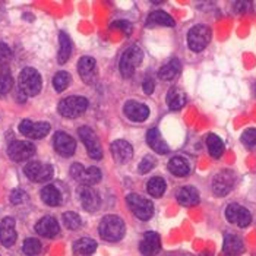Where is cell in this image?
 Returning <instances> with one entry per match:
<instances>
[{"label":"cell","mask_w":256,"mask_h":256,"mask_svg":"<svg viewBox=\"0 0 256 256\" xmlns=\"http://www.w3.org/2000/svg\"><path fill=\"white\" fill-rule=\"evenodd\" d=\"M98 233L101 238L106 242H118L126 233L124 222L118 216H106L100 222Z\"/></svg>","instance_id":"1"},{"label":"cell","mask_w":256,"mask_h":256,"mask_svg":"<svg viewBox=\"0 0 256 256\" xmlns=\"http://www.w3.org/2000/svg\"><path fill=\"white\" fill-rule=\"evenodd\" d=\"M41 75L34 68H25L20 74V91L25 97H34L41 91Z\"/></svg>","instance_id":"2"},{"label":"cell","mask_w":256,"mask_h":256,"mask_svg":"<svg viewBox=\"0 0 256 256\" xmlns=\"http://www.w3.org/2000/svg\"><path fill=\"white\" fill-rule=\"evenodd\" d=\"M144 59V53L139 48L138 46H132L129 47L123 54L122 59L118 62V69L123 78H132L134 72L136 69V66H139L142 63Z\"/></svg>","instance_id":"3"},{"label":"cell","mask_w":256,"mask_h":256,"mask_svg":"<svg viewBox=\"0 0 256 256\" xmlns=\"http://www.w3.org/2000/svg\"><path fill=\"white\" fill-rule=\"evenodd\" d=\"M210 41H211V30L206 25H195L188 32V46L195 53L205 50Z\"/></svg>","instance_id":"4"},{"label":"cell","mask_w":256,"mask_h":256,"mask_svg":"<svg viewBox=\"0 0 256 256\" xmlns=\"http://www.w3.org/2000/svg\"><path fill=\"white\" fill-rule=\"evenodd\" d=\"M126 202H128V206L130 208V211L142 221H148L154 216V205L146 198L136 195V194H130L126 198Z\"/></svg>","instance_id":"5"},{"label":"cell","mask_w":256,"mask_h":256,"mask_svg":"<svg viewBox=\"0 0 256 256\" xmlns=\"http://www.w3.org/2000/svg\"><path fill=\"white\" fill-rule=\"evenodd\" d=\"M88 108V100L84 97H68L59 102V113L63 118H76Z\"/></svg>","instance_id":"6"},{"label":"cell","mask_w":256,"mask_h":256,"mask_svg":"<svg viewBox=\"0 0 256 256\" xmlns=\"http://www.w3.org/2000/svg\"><path fill=\"white\" fill-rule=\"evenodd\" d=\"M24 173L25 176L30 178L31 182H36V183H42V182H47L53 178L54 174V168L53 166L50 164H44V162H38V161H32V162H28L24 168Z\"/></svg>","instance_id":"7"},{"label":"cell","mask_w":256,"mask_h":256,"mask_svg":"<svg viewBox=\"0 0 256 256\" xmlns=\"http://www.w3.org/2000/svg\"><path fill=\"white\" fill-rule=\"evenodd\" d=\"M70 174L76 182L82 183V186H94L101 180V172L97 167L84 168L82 164L75 162L70 167Z\"/></svg>","instance_id":"8"},{"label":"cell","mask_w":256,"mask_h":256,"mask_svg":"<svg viewBox=\"0 0 256 256\" xmlns=\"http://www.w3.org/2000/svg\"><path fill=\"white\" fill-rule=\"evenodd\" d=\"M78 135L82 140V144L86 148L88 156L94 160H101L102 158V150H101V145H100V140L96 135V132L88 126H82V128H79Z\"/></svg>","instance_id":"9"},{"label":"cell","mask_w":256,"mask_h":256,"mask_svg":"<svg viewBox=\"0 0 256 256\" xmlns=\"http://www.w3.org/2000/svg\"><path fill=\"white\" fill-rule=\"evenodd\" d=\"M36 154V145L28 140H15L8 148V156L10 160L22 162L26 161Z\"/></svg>","instance_id":"10"},{"label":"cell","mask_w":256,"mask_h":256,"mask_svg":"<svg viewBox=\"0 0 256 256\" xmlns=\"http://www.w3.org/2000/svg\"><path fill=\"white\" fill-rule=\"evenodd\" d=\"M236 183V176L230 170H222L212 180V192L217 196H226L232 192Z\"/></svg>","instance_id":"11"},{"label":"cell","mask_w":256,"mask_h":256,"mask_svg":"<svg viewBox=\"0 0 256 256\" xmlns=\"http://www.w3.org/2000/svg\"><path fill=\"white\" fill-rule=\"evenodd\" d=\"M226 218L232 224H236L237 227H240V228L248 227L250 224V221H252L250 212L244 206H242L238 204H230L226 208Z\"/></svg>","instance_id":"12"},{"label":"cell","mask_w":256,"mask_h":256,"mask_svg":"<svg viewBox=\"0 0 256 256\" xmlns=\"http://www.w3.org/2000/svg\"><path fill=\"white\" fill-rule=\"evenodd\" d=\"M20 132L30 139H41L50 132V124L47 122L34 123L31 120H22L20 124Z\"/></svg>","instance_id":"13"},{"label":"cell","mask_w":256,"mask_h":256,"mask_svg":"<svg viewBox=\"0 0 256 256\" xmlns=\"http://www.w3.org/2000/svg\"><path fill=\"white\" fill-rule=\"evenodd\" d=\"M79 200H80V205L84 206V210L86 211H97L100 208V204H101V199H100L96 189H92L91 186H79L78 190Z\"/></svg>","instance_id":"14"},{"label":"cell","mask_w":256,"mask_h":256,"mask_svg":"<svg viewBox=\"0 0 256 256\" xmlns=\"http://www.w3.org/2000/svg\"><path fill=\"white\" fill-rule=\"evenodd\" d=\"M53 145L58 154L62 157H72L76 150V142L70 135L64 132H58L53 138Z\"/></svg>","instance_id":"15"},{"label":"cell","mask_w":256,"mask_h":256,"mask_svg":"<svg viewBox=\"0 0 256 256\" xmlns=\"http://www.w3.org/2000/svg\"><path fill=\"white\" fill-rule=\"evenodd\" d=\"M112 156L114 158V161L118 164H126L128 161H130L134 157V148L132 145L124 140V139H118L112 144L110 146Z\"/></svg>","instance_id":"16"},{"label":"cell","mask_w":256,"mask_h":256,"mask_svg":"<svg viewBox=\"0 0 256 256\" xmlns=\"http://www.w3.org/2000/svg\"><path fill=\"white\" fill-rule=\"evenodd\" d=\"M124 116L132 120V122H136V123H140V122H145L148 116H150V108L148 106H145L144 102H138V101H128L124 104Z\"/></svg>","instance_id":"17"},{"label":"cell","mask_w":256,"mask_h":256,"mask_svg":"<svg viewBox=\"0 0 256 256\" xmlns=\"http://www.w3.org/2000/svg\"><path fill=\"white\" fill-rule=\"evenodd\" d=\"M79 76L85 84H94L97 79V62L90 56L80 58L78 63Z\"/></svg>","instance_id":"18"},{"label":"cell","mask_w":256,"mask_h":256,"mask_svg":"<svg viewBox=\"0 0 256 256\" xmlns=\"http://www.w3.org/2000/svg\"><path fill=\"white\" fill-rule=\"evenodd\" d=\"M0 242L3 246L10 248L16 242V230H15V220L6 217L2 220L0 224Z\"/></svg>","instance_id":"19"},{"label":"cell","mask_w":256,"mask_h":256,"mask_svg":"<svg viewBox=\"0 0 256 256\" xmlns=\"http://www.w3.org/2000/svg\"><path fill=\"white\" fill-rule=\"evenodd\" d=\"M160 249H161L160 236L156 232H146L139 244L140 254L145 256H156L160 252Z\"/></svg>","instance_id":"20"},{"label":"cell","mask_w":256,"mask_h":256,"mask_svg":"<svg viewBox=\"0 0 256 256\" xmlns=\"http://www.w3.org/2000/svg\"><path fill=\"white\" fill-rule=\"evenodd\" d=\"M36 232L38 233L40 236L47 237V238H54L60 233V226L54 217H44L37 222Z\"/></svg>","instance_id":"21"},{"label":"cell","mask_w":256,"mask_h":256,"mask_svg":"<svg viewBox=\"0 0 256 256\" xmlns=\"http://www.w3.org/2000/svg\"><path fill=\"white\" fill-rule=\"evenodd\" d=\"M146 144L151 146L152 151H156L157 154H161V156H164V154H167L170 151L168 145L162 139L157 128H152V129L148 130V134H146Z\"/></svg>","instance_id":"22"},{"label":"cell","mask_w":256,"mask_h":256,"mask_svg":"<svg viewBox=\"0 0 256 256\" xmlns=\"http://www.w3.org/2000/svg\"><path fill=\"white\" fill-rule=\"evenodd\" d=\"M222 252L227 256H238L244 252V244L243 240L234 234H226L224 236V244H222Z\"/></svg>","instance_id":"23"},{"label":"cell","mask_w":256,"mask_h":256,"mask_svg":"<svg viewBox=\"0 0 256 256\" xmlns=\"http://www.w3.org/2000/svg\"><path fill=\"white\" fill-rule=\"evenodd\" d=\"M178 200L183 206H195L199 204L200 198H199V192L194 186H184L178 190Z\"/></svg>","instance_id":"24"},{"label":"cell","mask_w":256,"mask_h":256,"mask_svg":"<svg viewBox=\"0 0 256 256\" xmlns=\"http://www.w3.org/2000/svg\"><path fill=\"white\" fill-rule=\"evenodd\" d=\"M174 20L164 10H154L146 18V26H174Z\"/></svg>","instance_id":"25"},{"label":"cell","mask_w":256,"mask_h":256,"mask_svg":"<svg viewBox=\"0 0 256 256\" xmlns=\"http://www.w3.org/2000/svg\"><path fill=\"white\" fill-rule=\"evenodd\" d=\"M97 250V242L88 237L79 238L74 244V254L75 256H91Z\"/></svg>","instance_id":"26"},{"label":"cell","mask_w":256,"mask_h":256,"mask_svg":"<svg viewBox=\"0 0 256 256\" xmlns=\"http://www.w3.org/2000/svg\"><path fill=\"white\" fill-rule=\"evenodd\" d=\"M168 170L176 178H186L190 173V166L186 158L174 157L168 161Z\"/></svg>","instance_id":"27"},{"label":"cell","mask_w":256,"mask_h":256,"mask_svg":"<svg viewBox=\"0 0 256 256\" xmlns=\"http://www.w3.org/2000/svg\"><path fill=\"white\" fill-rule=\"evenodd\" d=\"M166 101H167V106H168L170 110L178 112V110L184 107V104H186V96H184V92H183L182 90H178V88H172V90L167 92Z\"/></svg>","instance_id":"28"},{"label":"cell","mask_w":256,"mask_h":256,"mask_svg":"<svg viewBox=\"0 0 256 256\" xmlns=\"http://www.w3.org/2000/svg\"><path fill=\"white\" fill-rule=\"evenodd\" d=\"M180 62L178 59L170 60L167 64H164L160 70H158V78L162 80H173L180 74Z\"/></svg>","instance_id":"29"},{"label":"cell","mask_w":256,"mask_h":256,"mask_svg":"<svg viewBox=\"0 0 256 256\" xmlns=\"http://www.w3.org/2000/svg\"><path fill=\"white\" fill-rule=\"evenodd\" d=\"M59 41L60 48L59 54H58V62L60 64H64L68 60L70 59V54H72V41H70L69 36L66 32H60Z\"/></svg>","instance_id":"30"},{"label":"cell","mask_w":256,"mask_h":256,"mask_svg":"<svg viewBox=\"0 0 256 256\" xmlns=\"http://www.w3.org/2000/svg\"><path fill=\"white\" fill-rule=\"evenodd\" d=\"M41 199L44 200V204L50 205V206H58L62 202V194L59 189L53 184H48L46 188H42L41 190Z\"/></svg>","instance_id":"31"},{"label":"cell","mask_w":256,"mask_h":256,"mask_svg":"<svg viewBox=\"0 0 256 256\" xmlns=\"http://www.w3.org/2000/svg\"><path fill=\"white\" fill-rule=\"evenodd\" d=\"M206 146H208L210 156L214 158L221 157L222 152H224V150H226L222 139L220 138V136H217V135H214V134H210V135L206 136Z\"/></svg>","instance_id":"32"},{"label":"cell","mask_w":256,"mask_h":256,"mask_svg":"<svg viewBox=\"0 0 256 256\" xmlns=\"http://www.w3.org/2000/svg\"><path fill=\"white\" fill-rule=\"evenodd\" d=\"M166 188H167V184H166V180L162 178H152L146 184L148 194L154 198L162 196L166 192Z\"/></svg>","instance_id":"33"},{"label":"cell","mask_w":256,"mask_h":256,"mask_svg":"<svg viewBox=\"0 0 256 256\" xmlns=\"http://www.w3.org/2000/svg\"><path fill=\"white\" fill-rule=\"evenodd\" d=\"M70 75L68 74V72H58L56 75H54V78H53V86H54V90L58 91V92H63L69 85H70Z\"/></svg>","instance_id":"34"},{"label":"cell","mask_w":256,"mask_h":256,"mask_svg":"<svg viewBox=\"0 0 256 256\" xmlns=\"http://www.w3.org/2000/svg\"><path fill=\"white\" fill-rule=\"evenodd\" d=\"M12 86H14V78L9 74V70L4 68L0 70V94L2 96L8 94L12 90Z\"/></svg>","instance_id":"35"},{"label":"cell","mask_w":256,"mask_h":256,"mask_svg":"<svg viewBox=\"0 0 256 256\" xmlns=\"http://www.w3.org/2000/svg\"><path fill=\"white\" fill-rule=\"evenodd\" d=\"M24 254L28 256H36L38 255L40 252H41V243H40V240L37 238H26L25 242H24Z\"/></svg>","instance_id":"36"},{"label":"cell","mask_w":256,"mask_h":256,"mask_svg":"<svg viewBox=\"0 0 256 256\" xmlns=\"http://www.w3.org/2000/svg\"><path fill=\"white\" fill-rule=\"evenodd\" d=\"M63 224L69 230H78L79 227H80V224H82V221H80V217L76 212H70L69 211V212L63 214Z\"/></svg>","instance_id":"37"},{"label":"cell","mask_w":256,"mask_h":256,"mask_svg":"<svg viewBox=\"0 0 256 256\" xmlns=\"http://www.w3.org/2000/svg\"><path fill=\"white\" fill-rule=\"evenodd\" d=\"M242 142L248 150H256V129H246L242 135Z\"/></svg>","instance_id":"38"},{"label":"cell","mask_w":256,"mask_h":256,"mask_svg":"<svg viewBox=\"0 0 256 256\" xmlns=\"http://www.w3.org/2000/svg\"><path fill=\"white\" fill-rule=\"evenodd\" d=\"M10 60H12V50L6 44L0 42V68L4 69Z\"/></svg>","instance_id":"39"},{"label":"cell","mask_w":256,"mask_h":256,"mask_svg":"<svg viewBox=\"0 0 256 256\" xmlns=\"http://www.w3.org/2000/svg\"><path fill=\"white\" fill-rule=\"evenodd\" d=\"M156 166V160L151 157V156H145L142 158V161L139 162V173L140 174H145V173H150Z\"/></svg>","instance_id":"40"},{"label":"cell","mask_w":256,"mask_h":256,"mask_svg":"<svg viewBox=\"0 0 256 256\" xmlns=\"http://www.w3.org/2000/svg\"><path fill=\"white\" fill-rule=\"evenodd\" d=\"M112 28H118V30H122L126 36H130V34H132V25H130V22H128V20H114V22L112 24Z\"/></svg>","instance_id":"41"},{"label":"cell","mask_w":256,"mask_h":256,"mask_svg":"<svg viewBox=\"0 0 256 256\" xmlns=\"http://www.w3.org/2000/svg\"><path fill=\"white\" fill-rule=\"evenodd\" d=\"M26 194L24 192V190H20V189H15L12 194H10V202L14 204V205H20L22 202H25L26 200Z\"/></svg>","instance_id":"42"},{"label":"cell","mask_w":256,"mask_h":256,"mask_svg":"<svg viewBox=\"0 0 256 256\" xmlns=\"http://www.w3.org/2000/svg\"><path fill=\"white\" fill-rule=\"evenodd\" d=\"M142 90H144V92L146 94V96H151L152 92H154V90H156V84H154V80L151 78H146L144 80V84H142Z\"/></svg>","instance_id":"43"},{"label":"cell","mask_w":256,"mask_h":256,"mask_svg":"<svg viewBox=\"0 0 256 256\" xmlns=\"http://www.w3.org/2000/svg\"><path fill=\"white\" fill-rule=\"evenodd\" d=\"M249 6H250V3H249V2H236V3H234V9H236L237 14H243V12H246Z\"/></svg>","instance_id":"44"}]
</instances>
